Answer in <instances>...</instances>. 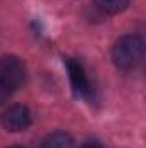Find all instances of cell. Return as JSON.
I'll use <instances>...</instances> for the list:
<instances>
[{"mask_svg":"<svg viewBox=\"0 0 146 148\" xmlns=\"http://www.w3.org/2000/svg\"><path fill=\"white\" fill-rule=\"evenodd\" d=\"M2 126L10 133L26 131L31 126V112L26 105H10L2 114Z\"/></svg>","mask_w":146,"mask_h":148,"instance_id":"cell-3","label":"cell"},{"mask_svg":"<svg viewBox=\"0 0 146 148\" xmlns=\"http://www.w3.org/2000/svg\"><path fill=\"white\" fill-rule=\"evenodd\" d=\"M41 148H74V140L71 134L64 131H55L45 136L41 141Z\"/></svg>","mask_w":146,"mask_h":148,"instance_id":"cell-5","label":"cell"},{"mask_svg":"<svg viewBox=\"0 0 146 148\" xmlns=\"http://www.w3.org/2000/svg\"><path fill=\"white\" fill-rule=\"evenodd\" d=\"M145 55V43L136 35L120 36L112 48V60L119 69L129 71L141 64Z\"/></svg>","mask_w":146,"mask_h":148,"instance_id":"cell-1","label":"cell"},{"mask_svg":"<svg viewBox=\"0 0 146 148\" xmlns=\"http://www.w3.org/2000/svg\"><path fill=\"white\" fill-rule=\"evenodd\" d=\"M95 5L103 14H119L127 9L129 0H95Z\"/></svg>","mask_w":146,"mask_h":148,"instance_id":"cell-6","label":"cell"},{"mask_svg":"<svg viewBox=\"0 0 146 148\" xmlns=\"http://www.w3.org/2000/svg\"><path fill=\"white\" fill-rule=\"evenodd\" d=\"M10 148H24V147H17V145H16V147H10Z\"/></svg>","mask_w":146,"mask_h":148,"instance_id":"cell-9","label":"cell"},{"mask_svg":"<svg viewBox=\"0 0 146 148\" xmlns=\"http://www.w3.org/2000/svg\"><path fill=\"white\" fill-rule=\"evenodd\" d=\"M65 67L69 73V79H71V86H72L74 93L77 97H88L91 90H89V81L86 77L83 66L74 59H65Z\"/></svg>","mask_w":146,"mask_h":148,"instance_id":"cell-4","label":"cell"},{"mask_svg":"<svg viewBox=\"0 0 146 148\" xmlns=\"http://www.w3.org/2000/svg\"><path fill=\"white\" fill-rule=\"evenodd\" d=\"M10 93H12V90H9L7 86L0 84V105H3V103L10 98Z\"/></svg>","mask_w":146,"mask_h":148,"instance_id":"cell-7","label":"cell"},{"mask_svg":"<svg viewBox=\"0 0 146 148\" xmlns=\"http://www.w3.org/2000/svg\"><path fill=\"white\" fill-rule=\"evenodd\" d=\"M26 79V69L21 59L14 55H5L0 59V84L9 90H17Z\"/></svg>","mask_w":146,"mask_h":148,"instance_id":"cell-2","label":"cell"},{"mask_svg":"<svg viewBox=\"0 0 146 148\" xmlns=\"http://www.w3.org/2000/svg\"><path fill=\"white\" fill-rule=\"evenodd\" d=\"M81 148H107L103 143H100V141H96V140H89V141H86L84 145Z\"/></svg>","mask_w":146,"mask_h":148,"instance_id":"cell-8","label":"cell"}]
</instances>
